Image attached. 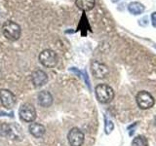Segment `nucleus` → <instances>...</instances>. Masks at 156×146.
<instances>
[{
  "mask_svg": "<svg viewBox=\"0 0 156 146\" xmlns=\"http://www.w3.org/2000/svg\"><path fill=\"white\" fill-rule=\"evenodd\" d=\"M96 96L97 99L101 103H109L114 99L113 89L106 84H100L96 87Z\"/></svg>",
  "mask_w": 156,
  "mask_h": 146,
  "instance_id": "f257e3e1",
  "label": "nucleus"
},
{
  "mask_svg": "<svg viewBox=\"0 0 156 146\" xmlns=\"http://www.w3.org/2000/svg\"><path fill=\"white\" fill-rule=\"evenodd\" d=\"M2 32L3 35L6 37L8 40L16 41L21 37V26L18 23L8 21L6 22L2 26Z\"/></svg>",
  "mask_w": 156,
  "mask_h": 146,
  "instance_id": "f03ea898",
  "label": "nucleus"
},
{
  "mask_svg": "<svg viewBox=\"0 0 156 146\" xmlns=\"http://www.w3.org/2000/svg\"><path fill=\"white\" fill-rule=\"evenodd\" d=\"M136 103H138L139 107L140 109H149L154 105V97L151 96L148 92L145 91H140L138 92V95L136 96Z\"/></svg>",
  "mask_w": 156,
  "mask_h": 146,
  "instance_id": "7ed1b4c3",
  "label": "nucleus"
},
{
  "mask_svg": "<svg viewBox=\"0 0 156 146\" xmlns=\"http://www.w3.org/2000/svg\"><path fill=\"white\" fill-rule=\"evenodd\" d=\"M39 61H40V62L44 66L54 67L58 63V56L53 50L47 49V50H44L43 52H41V54L39 55Z\"/></svg>",
  "mask_w": 156,
  "mask_h": 146,
  "instance_id": "20e7f679",
  "label": "nucleus"
},
{
  "mask_svg": "<svg viewBox=\"0 0 156 146\" xmlns=\"http://www.w3.org/2000/svg\"><path fill=\"white\" fill-rule=\"evenodd\" d=\"M20 118L24 122H33L36 118V110L30 103H23L19 110Z\"/></svg>",
  "mask_w": 156,
  "mask_h": 146,
  "instance_id": "39448f33",
  "label": "nucleus"
},
{
  "mask_svg": "<svg viewBox=\"0 0 156 146\" xmlns=\"http://www.w3.org/2000/svg\"><path fill=\"white\" fill-rule=\"evenodd\" d=\"M2 133L8 136L9 138L14 139V140H21L23 138V133L22 130L19 128L18 126L13 125V124H4L1 127Z\"/></svg>",
  "mask_w": 156,
  "mask_h": 146,
  "instance_id": "423d86ee",
  "label": "nucleus"
},
{
  "mask_svg": "<svg viewBox=\"0 0 156 146\" xmlns=\"http://www.w3.org/2000/svg\"><path fill=\"white\" fill-rule=\"evenodd\" d=\"M84 134L78 128H72L67 134L68 142L71 146H82L84 142Z\"/></svg>",
  "mask_w": 156,
  "mask_h": 146,
  "instance_id": "0eeeda50",
  "label": "nucleus"
},
{
  "mask_svg": "<svg viewBox=\"0 0 156 146\" xmlns=\"http://www.w3.org/2000/svg\"><path fill=\"white\" fill-rule=\"evenodd\" d=\"M91 70L93 75L96 78H99V79H102V78H105L108 75V67L105 64L101 62H99L97 61H93L91 63Z\"/></svg>",
  "mask_w": 156,
  "mask_h": 146,
  "instance_id": "6e6552de",
  "label": "nucleus"
},
{
  "mask_svg": "<svg viewBox=\"0 0 156 146\" xmlns=\"http://www.w3.org/2000/svg\"><path fill=\"white\" fill-rule=\"evenodd\" d=\"M0 101L4 107L10 109L16 103V96L9 90L2 89L0 90Z\"/></svg>",
  "mask_w": 156,
  "mask_h": 146,
  "instance_id": "1a4fd4ad",
  "label": "nucleus"
},
{
  "mask_svg": "<svg viewBox=\"0 0 156 146\" xmlns=\"http://www.w3.org/2000/svg\"><path fill=\"white\" fill-rule=\"evenodd\" d=\"M31 78H32L33 85L35 86V87L44 86L47 83V81H48L47 74L43 70H40V69L33 71L32 75H31Z\"/></svg>",
  "mask_w": 156,
  "mask_h": 146,
  "instance_id": "9d476101",
  "label": "nucleus"
},
{
  "mask_svg": "<svg viewBox=\"0 0 156 146\" xmlns=\"http://www.w3.org/2000/svg\"><path fill=\"white\" fill-rule=\"evenodd\" d=\"M38 102L43 107H49L53 103V96L49 92L42 91L38 94Z\"/></svg>",
  "mask_w": 156,
  "mask_h": 146,
  "instance_id": "9b49d317",
  "label": "nucleus"
},
{
  "mask_svg": "<svg viewBox=\"0 0 156 146\" xmlns=\"http://www.w3.org/2000/svg\"><path fill=\"white\" fill-rule=\"evenodd\" d=\"M29 131H30V134L35 136V137H41V136L45 134V128H44V126L41 125V124H38V123H32L29 126Z\"/></svg>",
  "mask_w": 156,
  "mask_h": 146,
  "instance_id": "f8f14e48",
  "label": "nucleus"
},
{
  "mask_svg": "<svg viewBox=\"0 0 156 146\" xmlns=\"http://www.w3.org/2000/svg\"><path fill=\"white\" fill-rule=\"evenodd\" d=\"M75 5L78 9H80L84 12H87L94 8L95 0H76Z\"/></svg>",
  "mask_w": 156,
  "mask_h": 146,
  "instance_id": "ddd939ff",
  "label": "nucleus"
},
{
  "mask_svg": "<svg viewBox=\"0 0 156 146\" xmlns=\"http://www.w3.org/2000/svg\"><path fill=\"white\" fill-rule=\"evenodd\" d=\"M144 10H145V7L140 2H131L128 5V11L132 15H135V16L143 14L144 12Z\"/></svg>",
  "mask_w": 156,
  "mask_h": 146,
  "instance_id": "4468645a",
  "label": "nucleus"
},
{
  "mask_svg": "<svg viewBox=\"0 0 156 146\" xmlns=\"http://www.w3.org/2000/svg\"><path fill=\"white\" fill-rule=\"evenodd\" d=\"M132 146H148V140L144 135H138L133 139Z\"/></svg>",
  "mask_w": 156,
  "mask_h": 146,
  "instance_id": "2eb2a0df",
  "label": "nucleus"
},
{
  "mask_svg": "<svg viewBox=\"0 0 156 146\" xmlns=\"http://www.w3.org/2000/svg\"><path fill=\"white\" fill-rule=\"evenodd\" d=\"M114 130V123L111 120L105 118V131L106 134H109Z\"/></svg>",
  "mask_w": 156,
  "mask_h": 146,
  "instance_id": "dca6fc26",
  "label": "nucleus"
},
{
  "mask_svg": "<svg viewBox=\"0 0 156 146\" xmlns=\"http://www.w3.org/2000/svg\"><path fill=\"white\" fill-rule=\"evenodd\" d=\"M151 23L154 27H156V12L152 13V15H151Z\"/></svg>",
  "mask_w": 156,
  "mask_h": 146,
  "instance_id": "f3484780",
  "label": "nucleus"
},
{
  "mask_svg": "<svg viewBox=\"0 0 156 146\" xmlns=\"http://www.w3.org/2000/svg\"><path fill=\"white\" fill-rule=\"evenodd\" d=\"M118 1H119V0H111V2H112V3H117Z\"/></svg>",
  "mask_w": 156,
  "mask_h": 146,
  "instance_id": "a211bd4d",
  "label": "nucleus"
},
{
  "mask_svg": "<svg viewBox=\"0 0 156 146\" xmlns=\"http://www.w3.org/2000/svg\"><path fill=\"white\" fill-rule=\"evenodd\" d=\"M155 125H156V117H155Z\"/></svg>",
  "mask_w": 156,
  "mask_h": 146,
  "instance_id": "6ab92c4d",
  "label": "nucleus"
}]
</instances>
